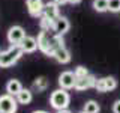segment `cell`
Listing matches in <instances>:
<instances>
[{
	"label": "cell",
	"mask_w": 120,
	"mask_h": 113,
	"mask_svg": "<svg viewBox=\"0 0 120 113\" xmlns=\"http://www.w3.org/2000/svg\"><path fill=\"white\" fill-rule=\"evenodd\" d=\"M24 51H22L21 45H11L8 50L0 51V68H11L18 62Z\"/></svg>",
	"instance_id": "6da1fadb"
},
{
	"label": "cell",
	"mask_w": 120,
	"mask_h": 113,
	"mask_svg": "<svg viewBox=\"0 0 120 113\" xmlns=\"http://www.w3.org/2000/svg\"><path fill=\"white\" fill-rule=\"evenodd\" d=\"M50 104L54 110H65V109L69 107L71 104V95L66 89L60 88L56 89L54 92H51L50 95Z\"/></svg>",
	"instance_id": "7a4b0ae2"
},
{
	"label": "cell",
	"mask_w": 120,
	"mask_h": 113,
	"mask_svg": "<svg viewBox=\"0 0 120 113\" xmlns=\"http://www.w3.org/2000/svg\"><path fill=\"white\" fill-rule=\"evenodd\" d=\"M36 39H38V50H41L45 56L52 57L54 48H52V44H51V35H50V32H47V30H41Z\"/></svg>",
	"instance_id": "3957f363"
},
{
	"label": "cell",
	"mask_w": 120,
	"mask_h": 113,
	"mask_svg": "<svg viewBox=\"0 0 120 113\" xmlns=\"http://www.w3.org/2000/svg\"><path fill=\"white\" fill-rule=\"evenodd\" d=\"M18 105L20 104L17 101V97L9 93L0 95V113H17Z\"/></svg>",
	"instance_id": "277c9868"
},
{
	"label": "cell",
	"mask_w": 120,
	"mask_h": 113,
	"mask_svg": "<svg viewBox=\"0 0 120 113\" xmlns=\"http://www.w3.org/2000/svg\"><path fill=\"white\" fill-rule=\"evenodd\" d=\"M8 42L11 45H20L22 42V39L26 38V30L21 27V26H12V27H9L8 30Z\"/></svg>",
	"instance_id": "5b68a950"
},
{
	"label": "cell",
	"mask_w": 120,
	"mask_h": 113,
	"mask_svg": "<svg viewBox=\"0 0 120 113\" xmlns=\"http://www.w3.org/2000/svg\"><path fill=\"white\" fill-rule=\"evenodd\" d=\"M117 88V80L114 77H102V78H98L95 89L96 92H111Z\"/></svg>",
	"instance_id": "8992f818"
},
{
	"label": "cell",
	"mask_w": 120,
	"mask_h": 113,
	"mask_svg": "<svg viewBox=\"0 0 120 113\" xmlns=\"http://www.w3.org/2000/svg\"><path fill=\"white\" fill-rule=\"evenodd\" d=\"M26 6H27V12L33 18H41L44 15V6L45 3L42 0H26Z\"/></svg>",
	"instance_id": "52a82bcc"
},
{
	"label": "cell",
	"mask_w": 120,
	"mask_h": 113,
	"mask_svg": "<svg viewBox=\"0 0 120 113\" xmlns=\"http://www.w3.org/2000/svg\"><path fill=\"white\" fill-rule=\"evenodd\" d=\"M75 83H77V77H75V73H72V71H63L59 75V86L66 90L75 89Z\"/></svg>",
	"instance_id": "ba28073f"
},
{
	"label": "cell",
	"mask_w": 120,
	"mask_h": 113,
	"mask_svg": "<svg viewBox=\"0 0 120 113\" xmlns=\"http://www.w3.org/2000/svg\"><path fill=\"white\" fill-rule=\"evenodd\" d=\"M96 80H98V78L93 74H89V75H86V77H82V78H77L75 90H78V92H84V90H89V89L95 88Z\"/></svg>",
	"instance_id": "9c48e42d"
},
{
	"label": "cell",
	"mask_w": 120,
	"mask_h": 113,
	"mask_svg": "<svg viewBox=\"0 0 120 113\" xmlns=\"http://www.w3.org/2000/svg\"><path fill=\"white\" fill-rule=\"evenodd\" d=\"M71 29V23L66 17H62L60 15L59 18L54 20V26H52V32L57 33V35H65L66 32H69Z\"/></svg>",
	"instance_id": "30bf717a"
},
{
	"label": "cell",
	"mask_w": 120,
	"mask_h": 113,
	"mask_svg": "<svg viewBox=\"0 0 120 113\" xmlns=\"http://www.w3.org/2000/svg\"><path fill=\"white\" fill-rule=\"evenodd\" d=\"M52 59H54L57 63L66 65V63L71 62V51L68 50L66 47H59V48L54 50V53H52Z\"/></svg>",
	"instance_id": "8fae6325"
},
{
	"label": "cell",
	"mask_w": 120,
	"mask_h": 113,
	"mask_svg": "<svg viewBox=\"0 0 120 113\" xmlns=\"http://www.w3.org/2000/svg\"><path fill=\"white\" fill-rule=\"evenodd\" d=\"M59 5L52 0V2H47L44 6V15L48 17L50 20H56V18L60 17V12H59Z\"/></svg>",
	"instance_id": "7c38bea8"
},
{
	"label": "cell",
	"mask_w": 120,
	"mask_h": 113,
	"mask_svg": "<svg viewBox=\"0 0 120 113\" xmlns=\"http://www.w3.org/2000/svg\"><path fill=\"white\" fill-rule=\"evenodd\" d=\"M20 45H21V48H22L24 53H35L38 50V39L35 36L26 35V38L22 39V42Z\"/></svg>",
	"instance_id": "4fadbf2b"
},
{
	"label": "cell",
	"mask_w": 120,
	"mask_h": 113,
	"mask_svg": "<svg viewBox=\"0 0 120 113\" xmlns=\"http://www.w3.org/2000/svg\"><path fill=\"white\" fill-rule=\"evenodd\" d=\"M21 89H22V85L17 78H11V80L6 83V93H9V95L17 97L18 93L21 92Z\"/></svg>",
	"instance_id": "5bb4252c"
},
{
	"label": "cell",
	"mask_w": 120,
	"mask_h": 113,
	"mask_svg": "<svg viewBox=\"0 0 120 113\" xmlns=\"http://www.w3.org/2000/svg\"><path fill=\"white\" fill-rule=\"evenodd\" d=\"M17 101H18V104H21V105H29L33 101V92L30 89L22 88L21 92L17 95Z\"/></svg>",
	"instance_id": "9a60e30c"
},
{
	"label": "cell",
	"mask_w": 120,
	"mask_h": 113,
	"mask_svg": "<svg viewBox=\"0 0 120 113\" xmlns=\"http://www.w3.org/2000/svg\"><path fill=\"white\" fill-rule=\"evenodd\" d=\"M48 78L47 77H38L35 81H33V89L36 90V92H44V90H47L48 88Z\"/></svg>",
	"instance_id": "2e32d148"
},
{
	"label": "cell",
	"mask_w": 120,
	"mask_h": 113,
	"mask_svg": "<svg viewBox=\"0 0 120 113\" xmlns=\"http://www.w3.org/2000/svg\"><path fill=\"white\" fill-rule=\"evenodd\" d=\"M52 26H54V20H50V18L45 17V15H42V17L39 18V27H41V30H47V32H50V30H52Z\"/></svg>",
	"instance_id": "e0dca14e"
},
{
	"label": "cell",
	"mask_w": 120,
	"mask_h": 113,
	"mask_svg": "<svg viewBox=\"0 0 120 113\" xmlns=\"http://www.w3.org/2000/svg\"><path fill=\"white\" fill-rule=\"evenodd\" d=\"M86 113H99L101 112V107H99V104L96 103V101H93V100H90L87 101V103L84 104V109H82Z\"/></svg>",
	"instance_id": "ac0fdd59"
},
{
	"label": "cell",
	"mask_w": 120,
	"mask_h": 113,
	"mask_svg": "<svg viewBox=\"0 0 120 113\" xmlns=\"http://www.w3.org/2000/svg\"><path fill=\"white\" fill-rule=\"evenodd\" d=\"M93 9L96 12H107L108 11V0H93Z\"/></svg>",
	"instance_id": "d6986e66"
},
{
	"label": "cell",
	"mask_w": 120,
	"mask_h": 113,
	"mask_svg": "<svg viewBox=\"0 0 120 113\" xmlns=\"http://www.w3.org/2000/svg\"><path fill=\"white\" fill-rule=\"evenodd\" d=\"M74 73H75V77H77V78H82V77H86V75H89V74H90L87 68H86V66H81V65L75 68Z\"/></svg>",
	"instance_id": "ffe728a7"
},
{
	"label": "cell",
	"mask_w": 120,
	"mask_h": 113,
	"mask_svg": "<svg viewBox=\"0 0 120 113\" xmlns=\"http://www.w3.org/2000/svg\"><path fill=\"white\" fill-rule=\"evenodd\" d=\"M108 11L110 12H120V0H108Z\"/></svg>",
	"instance_id": "44dd1931"
},
{
	"label": "cell",
	"mask_w": 120,
	"mask_h": 113,
	"mask_svg": "<svg viewBox=\"0 0 120 113\" xmlns=\"http://www.w3.org/2000/svg\"><path fill=\"white\" fill-rule=\"evenodd\" d=\"M112 113H120V100H117L112 104Z\"/></svg>",
	"instance_id": "7402d4cb"
},
{
	"label": "cell",
	"mask_w": 120,
	"mask_h": 113,
	"mask_svg": "<svg viewBox=\"0 0 120 113\" xmlns=\"http://www.w3.org/2000/svg\"><path fill=\"white\" fill-rule=\"evenodd\" d=\"M56 3H57L59 6H63V5H66V3H69V0H54Z\"/></svg>",
	"instance_id": "603a6c76"
},
{
	"label": "cell",
	"mask_w": 120,
	"mask_h": 113,
	"mask_svg": "<svg viewBox=\"0 0 120 113\" xmlns=\"http://www.w3.org/2000/svg\"><path fill=\"white\" fill-rule=\"evenodd\" d=\"M56 113H72L69 109H65V110H56Z\"/></svg>",
	"instance_id": "cb8c5ba5"
},
{
	"label": "cell",
	"mask_w": 120,
	"mask_h": 113,
	"mask_svg": "<svg viewBox=\"0 0 120 113\" xmlns=\"http://www.w3.org/2000/svg\"><path fill=\"white\" fill-rule=\"evenodd\" d=\"M71 5H78V3H81V0H69Z\"/></svg>",
	"instance_id": "d4e9b609"
},
{
	"label": "cell",
	"mask_w": 120,
	"mask_h": 113,
	"mask_svg": "<svg viewBox=\"0 0 120 113\" xmlns=\"http://www.w3.org/2000/svg\"><path fill=\"white\" fill-rule=\"evenodd\" d=\"M32 113H48L47 110H35V112H32Z\"/></svg>",
	"instance_id": "484cf974"
},
{
	"label": "cell",
	"mask_w": 120,
	"mask_h": 113,
	"mask_svg": "<svg viewBox=\"0 0 120 113\" xmlns=\"http://www.w3.org/2000/svg\"><path fill=\"white\" fill-rule=\"evenodd\" d=\"M80 113H86V112H84V110H82V112H80Z\"/></svg>",
	"instance_id": "4316f807"
}]
</instances>
